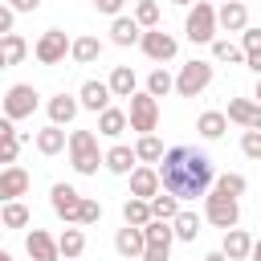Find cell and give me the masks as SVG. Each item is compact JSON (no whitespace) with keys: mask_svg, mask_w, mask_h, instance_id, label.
<instances>
[{"mask_svg":"<svg viewBox=\"0 0 261 261\" xmlns=\"http://www.w3.org/2000/svg\"><path fill=\"white\" fill-rule=\"evenodd\" d=\"M212 179H216V167H212V159L204 155V151H196V147H171V151H163V159H159V188L163 192H171L175 200H196V196H204L208 188H212Z\"/></svg>","mask_w":261,"mask_h":261,"instance_id":"obj_1","label":"cell"},{"mask_svg":"<svg viewBox=\"0 0 261 261\" xmlns=\"http://www.w3.org/2000/svg\"><path fill=\"white\" fill-rule=\"evenodd\" d=\"M65 147H69V163H73L77 175H94V171H98L102 151H98V135H94V130H73Z\"/></svg>","mask_w":261,"mask_h":261,"instance_id":"obj_2","label":"cell"},{"mask_svg":"<svg viewBox=\"0 0 261 261\" xmlns=\"http://www.w3.org/2000/svg\"><path fill=\"white\" fill-rule=\"evenodd\" d=\"M143 257L139 261H167L171 257V241H175V232H171V220H147L143 224Z\"/></svg>","mask_w":261,"mask_h":261,"instance_id":"obj_3","label":"cell"},{"mask_svg":"<svg viewBox=\"0 0 261 261\" xmlns=\"http://www.w3.org/2000/svg\"><path fill=\"white\" fill-rule=\"evenodd\" d=\"M126 122H130V130H139V135H155V126H159V98H151L147 90L139 94H130V110H126Z\"/></svg>","mask_w":261,"mask_h":261,"instance_id":"obj_4","label":"cell"},{"mask_svg":"<svg viewBox=\"0 0 261 261\" xmlns=\"http://www.w3.org/2000/svg\"><path fill=\"white\" fill-rule=\"evenodd\" d=\"M184 33H188V41H196V45L216 41V8H212L208 0H196V4H192V12H188Z\"/></svg>","mask_w":261,"mask_h":261,"instance_id":"obj_5","label":"cell"},{"mask_svg":"<svg viewBox=\"0 0 261 261\" xmlns=\"http://www.w3.org/2000/svg\"><path fill=\"white\" fill-rule=\"evenodd\" d=\"M204 216L216 224V228H232L241 220V208H237V196H224L220 188L204 192Z\"/></svg>","mask_w":261,"mask_h":261,"instance_id":"obj_6","label":"cell"},{"mask_svg":"<svg viewBox=\"0 0 261 261\" xmlns=\"http://www.w3.org/2000/svg\"><path fill=\"white\" fill-rule=\"evenodd\" d=\"M208 82H212V65H208V61H188V65L179 69V77H175V94H179V98H196Z\"/></svg>","mask_w":261,"mask_h":261,"instance_id":"obj_7","label":"cell"},{"mask_svg":"<svg viewBox=\"0 0 261 261\" xmlns=\"http://www.w3.org/2000/svg\"><path fill=\"white\" fill-rule=\"evenodd\" d=\"M65 53H69L65 29H45L41 41H37V61L41 65H57V61H65Z\"/></svg>","mask_w":261,"mask_h":261,"instance_id":"obj_8","label":"cell"},{"mask_svg":"<svg viewBox=\"0 0 261 261\" xmlns=\"http://www.w3.org/2000/svg\"><path fill=\"white\" fill-rule=\"evenodd\" d=\"M139 45H143V53H147L151 61H171L175 49H179V41H175L171 33H163V29H147V33L139 37Z\"/></svg>","mask_w":261,"mask_h":261,"instance_id":"obj_9","label":"cell"},{"mask_svg":"<svg viewBox=\"0 0 261 261\" xmlns=\"http://www.w3.org/2000/svg\"><path fill=\"white\" fill-rule=\"evenodd\" d=\"M33 110H37V90H33V86L20 82V86H12V90L4 94V118L16 122V118H29Z\"/></svg>","mask_w":261,"mask_h":261,"instance_id":"obj_10","label":"cell"},{"mask_svg":"<svg viewBox=\"0 0 261 261\" xmlns=\"http://www.w3.org/2000/svg\"><path fill=\"white\" fill-rule=\"evenodd\" d=\"M49 204H53V212H57L61 220H73V224H77V208H82V192H77V188H69V184H53Z\"/></svg>","mask_w":261,"mask_h":261,"instance_id":"obj_11","label":"cell"},{"mask_svg":"<svg viewBox=\"0 0 261 261\" xmlns=\"http://www.w3.org/2000/svg\"><path fill=\"white\" fill-rule=\"evenodd\" d=\"M224 118L241 122L245 130H261V102H253V98H228V114Z\"/></svg>","mask_w":261,"mask_h":261,"instance_id":"obj_12","label":"cell"},{"mask_svg":"<svg viewBox=\"0 0 261 261\" xmlns=\"http://www.w3.org/2000/svg\"><path fill=\"white\" fill-rule=\"evenodd\" d=\"M24 192H29V171H24V167H16V163H12V167H4V171H0V204L20 200Z\"/></svg>","mask_w":261,"mask_h":261,"instance_id":"obj_13","label":"cell"},{"mask_svg":"<svg viewBox=\"0 0 261 261\" xmlns=\"http://www.w3.org/2000/svg\"><path fill=\"white\" fill-rule=\"evenodd\" d=\"M249 24V8L241 4V0H224L220 8H216V29H224V33H241Z\"/></svg>","mask_w":261,"mask_h":261,"instance_id":"obj_14","label":"cell"},{"mask_svg":"<svg viewBox=\"0 0 261 261\" xmlns=\"http://www.w3.org/2000/svg\"><path fill=\"white\" fill-rule=\"evenodd\" d=\"M24 249H29V257H33V261H61L57 241H53L45 228H33V232L24 237Z\"/></svg>","mask_w":261,"mask_h":261,"instance_id":"obj_15","label":"cell"},{"mask_svg":"<svg viewBox=\"0 0 261 261\" xmlns=\"http://www.w3.org/2000/svg\"><path fill=\"white\" fill-rule=\"evenodd\" d=\"M126 175H130V196L151 200V196L159 192V171H155V167H130Z\"/></svg>","mask_w":261,"mask_h":261,"instance_id":"obj_16","label":"cell"},{"mask_svg":"<svg viewBox=\"0 0 261 261\" xmlns=\"http://www.w3.org/2000/svg\"><path fill=\"white\" fill-rule=\"evenodd\" d=\"M110 98H114V94H110V86H106V82H86V86H82V94H77V106H86V110H94V114H98V110H106V106H110Z\"/></svg>","mask_w":261,"mask_h":261,"instance_id":"obj_17","label":"cell"},{"mask_svg":"<svg viewBox=\"0 0 261 261\" xmlns=\"http://www.w3.org/2000/svg\"><path fill=\"white\" fill-rule=\"evenodd\" d=\"M143 228H135V224H126V228H118L114 232V249L126 257V261H135V257H143Z\"/></svg>","mask_w":261,"mask_h":261,"instance_id":"obj_18","label":"cell"},{"mask_svg":"<svg viewBox=\"0 0 261 261\" xmlns=\"http://www.w3.org/2000/svg\"><path fill=\"white\" fill-rule=\"evenodd\" d=\"M249 249H253V237H249L245 228H237V224H232V228H224V249H220V253H224L228 261H245V257H249Z\"/></svg>","mask_w":261,"mask_h":261,"instance_id":"obj_19","label":"cell"},{"mask_svg":"<svg viewBox=\"0 0 261 261\" xmlns=\"http://www.w3.org/2000/svg\"><path fill=\"white\" fill-rule=\"evenodd\" d=\"M143 33H139V20L135 16H114L110 20V41L114 45H135Z\"/></svg>","mask_w":261,"mask_h":261,"instance_id":"obj_20","label":"cell"},{"mask_svg":"<svg viewBox=\"0 0 261 261\" xmlns=\"http://www.w3.org/2000/svg\"><path fill=\"white\" fill-rule=\"evenodd\" d=\"M77 98H69V94H57V98H49V118L57 122V126H65V122H73L77 118Z\"/></svg>","mask_w":261,"mask_h":261,"instance_id":"obj_21","label":"cell"},{"mask_svg":"<svg viewBox=\"0 0 261 261\" xmlns=\"http://www.w3.org/2000/svg\"><path fill=\"white\" fill-rule=\"evenodd\" d=\"M102 163H106V171H114V175H126V171H130L139 159H135V151H130V147H122V143H118V147H110V151L102 155Z\"/></svg>","mask_w":261,"mask_h":261,"instance_id":"obj_22","label":"cell"},{"mask_svg":"<svg viewBox=\"0 0 261 261\" xmlns=\"http://www.w3.org/2000/svg\"><path fill=\"white\" fill-rule=\"evenodd\" d=\"M122 130H126V114H122V110H114V106L98 110V135H106V139H118Z\"/></svg>","mask_w":261,"mask_h":261,"instance_id":"obj_23","label":"cell"},{"mask_svg":"<svg viewBox=\"0 0 261 261\" xmlns=\"http://www.w3.org/2000/svg\"><path fill=\"white\" fill-rule=\"evenodd\" d=\"M37 151H41V155H57V151H65V130H61L57 122H49L45 130H37Z\"/></svg>","mask_w":261,"mask_h":261,"instance_id":"obj_24","label":"cell"},{"mask_svg":"<svg viewBox=\"0 0 261 261\" xmlns=\"http://www.w3.org/2000/svg\"><path fill=\"white\" fill-rule=\"evenodd\" d=\"M24 53H29V45H24L20 33H4V37H0V57H4V65H20Z\"/></svg>","mask_w":261,"mask_h":261,"instance_id":"obj_25","label":"cell"},{"mask_svg":"<svg viewBox=\"0 0 261 261\" xmlns=\"http://www.w3.org/2000/svg\"><path fill=\"white\" fill-rule=\"evenodd\" d=\"M106 86H110L114 98H130V94H135V69H130V65H114V73H110Z\"/></svg>","mask_w":261,"mask_h":261,"instance_id":"obj_26","label":"cell"},{"mask_svg":"<svg viewBox=\"0 0 261 261\" xmlns=\"http://www.w3.org/2000/svg\"><path fill=\"white\" fill-rule=\"evenodd\" d=\"M171 232H175L179 241H196V237H200V216H196V212H184V208H179V212L171 216Z\"/></svg>","mask_w":261,"mask_h":261,"instance_id":"obj_27","label":"cell"},{"mask_svg":"<svg viewBox=\"0 0 261 261\" xmlns=\"http://www.w3.org/2000/svg\"><path fill=\"white\" fill-rule=\"evenodd\" d=\"M69 53H73V61L90 65V61H98V53H102V41H98V37H77V41H69Z\"/></svg>","mask_w":261,"mask_h":261,"instance_id":"obj_28","label":"cell"},{"mask_svg":"<svg viewBox=\"0 0 261 261\" xmlns=\"http://www.w3.org/2000/svg\"><path fill=\"white\" fill-rule=\"evenodd\" d=\"M224 126H228V118H224L220 110H204V114L196 118V130H200L204 139H220V135H224Z\"/></svg>","mask_w":261,"mask_h":261,"instance_id":"obj_29","label":"cell"},{"mask_svg":"<svg viewBox=\"0 0 261 261\" xmlns=\"http://www.w3.org/2000/svg\"><path fill=\"white\" fill-rule=\"evenodd\" d=\"M147 204H151V216H155V220H171V216L179 212V200H175L171 192H163V188H159Z\"/></svg>","mask_w":261,"mask_h":261,"instance_id":"obj_30","label":"cell"},{"mask_svg":"<svg viewBox=\"0 0 261 261\" xmlns=\"http://www.w3.org/2000/svg\"><path fill=\"white\" fill-rule=\"evenodd\" d=\"M82 249H86V237H82V228H65V232L57 237V253H61L65 261L82 257Z\"/></svg>","mask_w":261,"mask_h":261,"instance_id":"obj_31","label":"cell"},{"mask_svg":"<svg viewBox=\"0 0 261 261\" xmlns=\"http://www.w3.org/2000/svg\"><path fill=\"white\" fill-rule=\"evenodd\" d=\"M122 220H126V224H135V228H143V224L151 220V204H147V200H139V196H130V200L122 204Z\"/></svg>","mask_w":261,"mask_h":261,"instance_id":"obj_32","label":"cell"},{"mask_svg":"<svg viewBox=\"0 0 261 261\" xmlns=\"http://www.w3.org/2000/svg\"><path fill=\"white\" fill-rule=\"evenodd\" d=\"M135 159H143V163H159V159H163V143H159L155 135H139V143H135Z\"/></svg>","mask_w":261,"mask_h":261,"instance_id":"obj_33","label":"cell"},{"mask_svg":"<svg viewBox=\"0 0 261 261\" xmlns=\"http://www.w3.org/2000/svg\"><path fill=\"white\" fill-rule=\"evenodd\" d=\"M0 224H4V228H24V224H29V208H24L20 200H8V204L0 208Z\"/></svg>","mask_w":261,"mask_h":261,"instance_id":"obj_34","label":"cell"},{"mask_svg":"<svg viewBox=\"0 0 261 261\" xmlns=\"http://www.w3.org/2000/svg\"><path fill=\"white\" fill-rule=\"evenodd\" d=\"M175 90V77L167 73V69H151V77H147V94L151 98H163V94H171Z\"/></svg>","mask_w":261,"mask_h":261,"instance_id":"obj_35","label":"cell"},{"mask_svg":"<svg viewBox=\"0 0 261 261\" xmlns=\"http://www.w3.org/2000/svg\"><path fill=\"white\" fill-rule=\"evenodd\" d=\"M135 20H139V29H159V4L155 0H139L135 4Z\"/></svg>","mask_w":261,"mask_h":261,"instance_id":"obj_36","label":"cell"},{"mask_svg":"<svg viewBox=\"0 0 261 261\" xmlns=\"http://www.w3.org/2000/svg\"><path fill=\"white\" fill-rule=\"evenodd\" d=\"M212 57H216V61L237 65V61H245V49H237L232 41H212Z\"/></svg>","mask_w":261,"mask_h":261,"instance_id":"obj_37","label":"cell"},{"mask_svg":"<svg viewBox=\"0 0 261 261\" xmlns=\"http://www.w3.org/2000/svg\"><path fill=\"white\" fill-rule=\"evenodd\" d=\"M16 155H20V135H0V163L12 167Z\"/></svg>","mask_w":261,"mask_h":261,"instance_id":"obj_38","label":"cell"},{"mask_svg":"<svg viewBox=\"0 0 261 261\" xmlns=\"http://www.w3.org/2000/svg\"><path fill=\"white\" fill-rule=\"evenodd\" d=\"M216 188H220L224 196H241V192H245L249 184H245V175H237V171H224V175L216 179Z\"/></svg>","mask_w":261,"mask_h":261,"instance_id":"obj_39","label":"cell"},{"mask_svg":"<svg viewBox=\"0 0 261 261\" xmlns=\"http://www.w3.org/2000/svg\"><path fill=\"white\" fill-rule=\"evenodd\" d=\"M98 220H102V204L82 196V208H77V224H98Z\"/></svg>","mask_w":261,"mask_h":261,"instance_id":"obj_40","label":"cell"},{"mask_svg":"<svg viewBox=\"0 0 261 261\" xmlns=\"http://www.w3.org/2000/svg\"><path fill=\"white\" fill-rule=\"evenodd\" d=\"M241 151H245L249 159H261V130H245V135H241Z\"/></svg>","mask_w":261,"mask_h":261,"instance_id":"obj_41","label":"cell"},{"mask_svg":"<svg viewBox=\"0 0 261 261\" xmlns=\"http://www.w3.org/2000/svg\"><path fill=\"white\" fill-rule=\"evenodd\" d=\"M241 45L245 53H261V29H241Z\"/></svg>","mask_w":261,"mask_h":261,"instance_id":"obj_42","label":"cell"},{"mask_svg":"<svg viewBox=\"0 0 261 261\" xmlns=\"http://www.w3.org/2000/svg\"><path fill=\"white\" fill-rule=\"evenodd\" d=\"M122 4H126V0H94V8H98V12H106V16H118V12H122Z\"/></svg>","mask_w":261,"mask_h":261,"instance_id":"obj_43","label":"cell"},{"mask_svg":"<svg viewBox=\"0 0 261 261\" xmlns=\"http://www.w3.org/2000/svg\"><path fill=\"white\" fill-rule=\"evenodd\" d=\"M12 16H16V12H12L8 4H0V37H4V33H12Z\"/></svg>","mask_w":261,"mask_h":261,"instance_id":"obj_44","label":"cell"},{"mask_svg":"<svg viewBox=\"0 0 261 261\" xmlns=\"http://www.w3.org/2000/svg\"><path fill=\"white\" fill-rule=\"evenodd\" d=\"M8 8H12V12H37L41 0H8Z\"/></svg>","mask_w":261,"mask_h":261,"instance_id":"obj_45","label":"cell"},{"mask_svg":"<svg viewBox=\"0 0 261 261\" xmlns=\"http://www.w3.org/2000/svg\"><path fill=\"white\" fill-rule=\"evenodd\" d=\"M245 65H249V69L261 77V53H245Z\"/></svg>","mask_w":261,"mask_h":261,"instance_id":"obj_46","label":"cell"},{"mask_svg":"<svg viewBox=\"0 0 261 261\" xmlns=\"http://www.w3.org/2000/svg\"><path fill=\"white\" fill-rule=\"evenodd\" d=\"M0 135H16V126H12V118H0Z\"/></svg>","mask_w":261,"mask_h":261,"instance_id":"obj_47","label":"cell"},{"mask_svg":"<svg viewBox=\"0 0 261 261\" xmlns=\"http://www.w3.org/2000/svg\"><path fill=\"white\" fill-rule=\"evenodd\" d=\"M249 257H253V261H261V241H253V249H249Z\"/></svg>","mask_w":261,"mask_h":261,"instance_id":"obj_48","label":"cell"},{"mask_svg":"<svg viewBox=\"0 0 261 261\" xmlns=\"http://www.w3.org/2000/svg\"><path fill=\"white\" fill-rule=\"evenodd\" d=\"M204 261H228V257H224V253H208Z\"/></svg>","mask_w":261,"mask_h":261,"instance_id":"obj_49","label":"cell"},{"mask_svg":"<svg viewBox=\"0 0 261 261\" xmlns=\"http://www.w3.org/2000/svg\"><path fill=\"white\" fill-rule=\"evenodd\" d=\"M171 4H196V0H171Z\"/></svg>","mask_w":261,"mask_h":261,"instance_id":"obj_50","label":"cell"},{"mask_svg":"<svg viewBox=\"0 0 261 261\" xmlns=\"http://www.w3.org/2000/svg\"><path fill=\"white\" fill-rule=\"evenodd\" d=\"M0 261H12V257H8V253H4V249H0Z\"/></svg>","mask_w":261,"mask_h":261,"instance_id":"obj_51","label":"cell"},{"mask_svg":"<svg viewBox=\"0 0 261 261\" xmlns=\"http://www.w3.org/2000/svg\"><path fill=\"white\" fill-rule=\"evenodd\" d=\"M257 102H261V77H257Z\"/></svg>","mask_w":261,"mask_h":261,"instance_id":"obj_52","label":"cell"},{"mask_svg":"<svg viewBox=\"0 0 261 261\" xmlns=\"http://www.w3.org/2000/svg\"><path fill=\"white\" fill-rule=\"evenodd\" d=\"M0 69H8V65H4V57H0Z\"/></svg>","mask_w":261,"mask_h":261,"instance_id":"obj_53","label":"cell"},{"mask_svg":"<svg viewBox=\"0 0 261 261\" xmlns=\"http://www.w3.org/2000/svg\"><path fill=\"white\" fill-rule=\"evenodd\" d=\"M73 261H77V257H73Z\"/></svg>","mask_w":261,"mask_h":261,"instance_id":"obj_54","label":"cell"}]
</instances>
